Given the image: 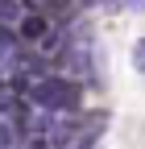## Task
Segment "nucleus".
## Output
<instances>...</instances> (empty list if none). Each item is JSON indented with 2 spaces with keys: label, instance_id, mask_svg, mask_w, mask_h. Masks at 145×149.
Returning <instances> with one entry per match:
<instances>
[{
  "label": "nucleus",
  "instance_id": "obj_3",
  "mask_svg": "<svg viewBox=\"0 0 145 149\" xmlns=\"http://www.w3.org/2000/svg\"><path fill=\"white\" fill-rule=\"evenodd\" d=\"M116 8H124V13H145V0H116Z\"/></svg>",
  "mask_w": 145,
  "mask_h": 149
},
{
  "label": "nucleus",
  "instance_id": "obj_1",
  "mask_svg": "<svg viewBox=\"0 0 145 149\" xmlns=\"http://www.w3.org/2000/svg\"><path fill=\"white\" fill-rule=\"evenodd\" d=\"M0 149H21V128L13 120H0Z\"/></svg>",
  "mask_w": 145,
  "mask_h": 149
},
{
  "label": "nucleus",
  "instance_id": "obj_2",
  "mask_svg": "<svg viewBox=\"0 0 145 149\" xmlns=\"http://www.w3.org/2000/svg\"><path fill=\"white\" fill-rule=\"evenodd\" d=\"M129 58H133V70H137V74H145V37H137V42H133Z\"/></svg>",
  "mask_w": 145,
  "mask_h": 149
}]
</instances>
